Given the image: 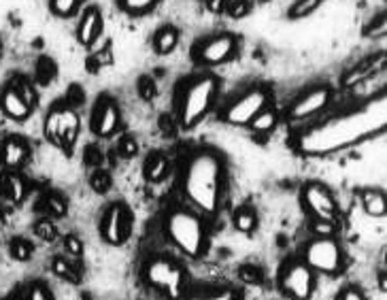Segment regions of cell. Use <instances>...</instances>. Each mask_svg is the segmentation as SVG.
Instances as JSON below:
<instances>
[{
  "instance_id": "obj_1",
  "label": "cell",
  "mask_w": 387,
  "mask_h": 300,
  "mask_svg": "<svg viewBox=\"0 0 387 300\" xmlns=\"http://www.w3.org/2000/svg\"><path fill=\"white\" fill-rule=\"evenodd\" d=\"M383 126H385V105L383 100H377L370 107L334 117L330 122L309 130L298 141V149L303 154H330L370 136L372 132L383 130Z\"/></svg>"
},
{
  "instance_id": "obj_2",
  "label": "cell",
  "mask_w": 387,
  "mask_h": 300,
  "mask_svg": "<svg viewBox=\"0 0 387 300\" xmlns=\"http://www.w3.org/2000/svg\"><path fill=\"white\" fill-rule=\"evenodd\" d=\"M224 188V164L213 149H196L183 170V194L204 215L219 209Z\"/></svg>"
},
{
  "instance_id": "obj_3",
  "label": "cell",
  "mask_w": 387,
  "mask_h": 300,
  "mask_svg": "<svg viewBox=\"0 0 387 300\" xmlns=\"http://www.w3.org/2000/svg\"><path fill=\"white\" fill-rule=\"evenodd\" d=\"M217 94V79L213 75H198L186 81L177 105V124L183 128L198 126L213 105Z\"/></svg>"
},
{
  "instance_id": "obj_4",
  "label": "cell",
  "mask_w": 387,
  "mask_h": 300,
  "mask_svg": "<svg viewBox=\"0 0 387 300\" xmlns=\"http://www.w3.org/2000/svg\"><path fill=\"white\" fill-rule=\"evenodd\" d=\"M166 234L172 245L190 258L202 256L206 247V232L200 218L186 209H177L166 218Z\"/></svg>"
},
{
  "instance_id": "obj_5",
  "label": "cell",
  "mask_w": 387,
  "mask_h": 300,
  "mask_svg": "<svg viewBox=\"0 0 387 300\" xmlns=\"http://www.w3.org/2000/svg\"><path fill=\"white\" fill-rule=\"evenodd\" d=\"M145 281L164 292L168 298L177 300L183 296V285H186V279H183V271L179 268L172 260L168 258H152L147 264H145Z\"/></svg>"
},
{
  "instance_id": "obj_6",
  "label": "cell",
  "mask_w": 387,
  "mask_h": 300,
  "mask_svg": "<svg viewBox=\"0 0 387 300\" xmlns=\"http://www.w3.org/2000/svg\"><path fill=\"white\" fill-rule=\"evenodd\" d=\"M79 134V117L69 105H55L45 117V136L62 147L64 152H71L77 143Z\"/></svg>"
},
{
  "instance_id": "obj_7",
  "label": "cell",
  "mask_w": 387,
  "mask_h": 300,
  "mask_svg": "<svg viewBox=\"0 0 387 300\" xmlns=\"http://www.w3.org/2000/svg\"><path fill=\"white\" fill-rule=\"evenodd\" d=\"M305 264L311 271L323 275H336L343 268V249L334 238H313L305 247Z\"/></svg>"
},
{
  "instance_id": "obj_8",
  "label": "cell",
  "mask_w": 387,
  "mask_h": 300,
  "mask_svg": "<svg viewBox=\"0 0 387 300\" xmlns=\"http://www.w3.org/2000/svg\"><path fill=\"white\" fill-rule=\"evenodd\" d=\"M268 107V92L262 87H253L243 96H238L224 113L226 122L236 126H249L251 119Z\"/></svg>"
},
{
  "instance_id": "obj_9",
  "label": "cell",
  "mask_w": 387,
  "mask_h": 300,
  "mask_svg": "<svg viewBox=\"0 0 387 300\" xmlns=\"http://www.w3.org/2000/svg\"><path fill=\"white\" fill-rule=\"evenodd\" d=\"M279 285L291 300H309L313 296L315 277L305 262H289L281 271Z\"/></svg>"
},
{
  "instance_id": "obj_10",
  "label": "cell",
  "mask_w": 387,
  "mask_h": 300,
  "mask_svg": "<svg viewBox=\"0 0 387 300\" xmlns=\"http://www.w3.org/2000/svg\"><path fill=\"white\" fill-rule=\"evenodd\" d=\"M236 51V39L232 35H217L194 47V60L204 67L224 64Z\"/></svg>"
},
{
  "instance_id": "obj_11",
  "label": "cell",
  "mask_w": 387,
  "mask_h": 300,
  "mask_svg": "<svg viewBox=\"0 0 387 300\" xmlns=\"http://www.w3.org/2000/svg\"><path fill=\"white\" fill-rule=\"evenodd\" d=\"M130 230H132V222H130L128 209L124 204H113L102 218V226H100L102 238L109 245L117 247L128 241Z\"/></svg>"
},
{
  "instance_id": "obj_12",
  "label": "cell",
  "mask_w": 387,
  "mask_h": 300,
  "mask_svg": "<svg viewBox=\"0 0 387 300\" xmlns=\"http://www.w3.org/2000/svg\"><path fill=\"white\" fill-rule=\"evenodd\" d=\"M303 202L315 220H336V202L321 184H309L303 190Z\"/></svg>"
},
{
  "instance_id": "obj_13",
  "label": "cell",
  "mask_w": 387,
  "mask_h": 300,
  "mask_svg": "<svg viewBox=\"0 0 387 300\" xmlns=\"http://www.w3.org/2000/svg\"><path fill=\"white\" fill-rule=\"evenodd\" d=\"M327 103H330V87L325 85H317L313 89H309L307 94L298 96L294 100V105L289 107V119H307L313 117L317 113H321Z\"/></svg>"
},
{
  "instance_id": "obj_14",
  "label": "cell",
  "mask_w": 387,
  "mask_h": 300,
  "mask_svg": "<svg viewBox=\"0 0 387 300\" xmlns=\"http://www.w3.org/2000/svg\"><path fill=\"white\" fill-rule=\"evenodd\" d=\"M119 128V109L115 100L102 98L92 113V130L98 136H111Z\"/></svg>"
},
{
  "instance_id": "obj_15",
  "label": "cell",
  "mask_w": 387,
  "mask_h": 300,
  "mask_svg": "<svg viewBox=\"0 0 387 300\" xmlns=\"http://www.w3.org/2000/svg\"><path fill=\"white\" fill-rule=\"evenodd\" d=\"M28 154H30V147L24 139L9 136L3 141V145H0V164L5 166V170L17 173L26 164Z\"/></svg>"
},
{
  "instance_id": "obj_16",
  "label": "cell",
  "mask_w": 387,
  "mask_h": 300,
  "mask_svg": "<svg viewBox=\"0 0 387 300\" xmlns=\"http://www.w3.org/2000/svg\"><path fill=\"white\" fill-rule=\"evenodd\" d=\"M0 105H3L5 115L15 119V122H24V119H28V115L33 113V105H28L24 100V96L17 92V87L13 83H9L3 96H0Z\"/></svg>"
},
{
  "instance_id": "obj_17",
  "label": "cell",
  "mask_w": 387,
  "mask_h": 300,
  "mask_svg": "<svg viewBox=\"0 0 387 300\" xmlns=\"http://www.w3.org/2000/svg\"><path fill=\"white\" fill-rule=\"evenodd\" d=\"M102 30V17H100V11L98 9H87L77 26V39L81 45L89 47L94 45V41L98 39Z\"/></svg>"
},
{
  "instance_id": "obj_18",
  "label": "cell",
  "mask_w": 387,
  "mask_h": 300,
  "mask_svg": "<svg viewBox=\"0 0 387 300\" xmlns=\"http://www.w3.org/2000/svg\"><path fill=\"white\" fill-rule=\"evenodd\" d=\"M0 190L3 194L13 202V204H19L24 202L26 194H28V186L24 182V177L19 173H11V170H5L3 179H0Z\"/></svg>"
},
{
  "instance_id": "obj_19",
  "label": "cell",
  "mask_w": 387,
  "mask_h": 300,
  "mask_svg": "<svg viewBox=\"0 0 387 300\" xmlns=\"http://www.w3.org/2000/svg\"><path fill=\"white\" fill-rule=\"evenodd\" d=\"M383 64H385V55H377V58H372V60H366V62L357 64L349 75H345L343 85H345V87H351V85H355V83L364 81V79L370 77L375 71H379Z\"/></svg>"
},
{
  "instance_id": "obj_20",
  "label": "cell",
  "mask_w": 387,
  "mask_h": 300,
  "mask_svg": "<svg viewBox=\"0 0 387 300\" xmlns=\"http://www.w3.org/2000/svg\"><path fill=\"white\" fill-rule=\"evenodd\" d=\"M168 173V160L164 154H152L147 160H145V177H147V182H152V184H158L162 182V179L166 177Z\"/></svg>"
},
{
  "instance_id": "obj_21",
  "label": "cell",
  "mask_w": 387,
  "mask_h": 300,
  "mask_svg": "<svg viewBox=\"0 0 387 300\" xmlns=\"http://www.w3.org/2000/svg\"><path fill=\"white\" fill-rule=\"evenodd\" d=\"M179 43V30L174 26H162L154 37V49L162 55L170 53Z\"/></svg>"
},
{
  "instance_id": "obj_22",
  "label": "cell",
  "mask_w": 387,
  "mask_h": 300,
  "mask_svg": "<svg viewBox=\"0 0 387 300\" xmlns=\"http://www.w3.org/2000/svg\"><path fill=\"white\" fill-rule=\"evenodd\" d=\"M362 206L364 211L372 218H383L387 211V202H385V194L379 190H366L362 194Z\"/></svg>"
},
{
  "instance_id": "obj_23",
  "label": "cell",
  "mask_w": 387,
  "mask_h": 300,
  "mask_svg": "<svg viewBox=\"0 0 387 300\" xmlns=\"http://www.w3.org/2000/svg\"><path fill=\"white\" fill-rule=\"evenodd\" d=\"M51 271L60 277V279H64V281H69V283H79L81 281V275H79V271L77 268L69 262V260H64V258H53V262H51Z\"/></svg>"
},
{
  "instance_id": "obj_24",
  "label": "cell",
  "mask_w": 387,
  "mask_h": 300,
  "mask_svg": "<svg viewBox=\"0 0 387 300\" xmlns=\"http://www.w3.org/2000/svg\"><path fill=\"white\" fill-rule=\"evenodd\" d=\"M258 226V215L253 213V209L249 206H243L238 209V211L234 213V228L238 232H245V234H251Z\"/></svg>"
},
{
  "instance_id": "obj_25",
  "label": "cell",
  "mask_w": 387,
  "mask_h": 300,
  "mask_svg": "<svg viewBox=\"0 0 387 300\" xmlns=\"http://www.w3.org/2000/svg\"><path fill=\"white\" fill-rule=\"evenodd\" d=\"M275 124H277V113L266 107L264 111H260V113L251 119L249 126H251L253 132L266 134V132H271V130L275 128Z\"/></svg>"
},
{
  "instance_id": "obj_26",
  "label": "cell",
  "mask_w": 387,
  "mask_h": 300,
  "mask_svg": "<svg viewBox=\"0 0 387 300\" xmlns=\"http://www.w3.org/2000/svg\"><path fill=\"white\" fill-rule=\"evenodd\" d=\"M323 0H296V3L289 7L287 11V17L289 19H300V17H307L311 15L313 11H317L321 7Z\"/></svg>"
},
{
  "instance_id": "obj_27",
  "label": "cell",
  "mask_w": 387,
  "mask_h": 300,
  "mask_svg": "<svg viewBox=\"0 0 387 300\" xmlns=\"http://www.w3.org/2000/svg\"><path fill=\"white\" fill-rule=\"evenodd\" d=\"M33 252H35L33 243L26 241V238H21V236L13 238V241L9 243V254H11V258H15L17 262H28L30 258H33Z\"/></svg>"
},
{
  "instance_id": "obj_28",
  "label": "cell",
  "mask_w": 387,
  "mask_h": 300,
  "mask_svg": "<svg viewBox=\"0 0 387 300\" xmlns=\"http://www.w3.org/2000/svg\"><path fill=\"white\" fill-rule=\"evenodd\" d=\"M160 0H119V7L130 15H143L147 11H152Z\"/></svg>"
},
{
  "instance_id": "obj_29",
  "label": "cell",
  "mask_w": 387,
  "mask_h": 300,
  "mask_svg": "<svg viewBox=\"0 0 387 300\" xmlns=\"http://www.w3.org/2000/svg\"><path fill=\"white\" fill-rule=\"evenodd\" d=\"M43 202H45V211L53 218H64L66 211H69L66 200L62 196H57V194H47L43 198Z\"/></svg>"
},
{
  "instance_id": "obj_30",
  "label": "cell",
  "mask_w": 387,
  "mask_h": 300,
  "mask_svg": "<svg viewBox=\"0 0 387 300\" xmlns=\"http://www.w3.org/2000/svg\"><path fill=\"white\" fill-rule=\"evenodd\" d=\"M35 234L41 238V241H45V243H53L55 238H57V228L53 226V222L51 220H39L37 224H35Z\"/></svg>"
},
{
  "instance_id": "obj_31",
  "label": "cell",
  "mask_w": 387,
  "mask_h": 300,
  "mask_svg": "<svg viewBox=\"0 0 387 300\" xmlns=\"http://www.w3.org/2000/svg\"><path fill=\"white\" fill-rule=\"evenodd\" d=\"M311 230L315 238H332L336 232V220H315Z\"/></svg>"
},
{
  "instance_id": "obj_32",
  "label": "cell",
  "mask_w": 387,
  "mask_h": 300,
  "mask_svg": "<svg viewBox=\"0 0 387 300\" xmlns=\"http://www.w3.org/2000/svg\"><path fill=\"white\" fill-rule=\"evenodd\" d=\"M81 0H51V11L57 17H71L77 7H79Z\"/></svg>"
},
{
  "instance_id": "obj_33",
  "label": "cell",
  "mask_w": 387,
  "mask_h": 300,
  "mask_svg": "<svg viewBox=\"0 0 387 300\" xmlns=\"http://www.w3.org/2000/svg\"><path fill=\"white\" fill-rule=\"evenodd\" d=\"M89 186H92V190H94L96 194H107L109 188H111V177H109V173H105V170H94L92 177H89Z\"/></svg>"
},
{
  "instance_id": "obj_34",
  "label": "cell",
  "mask_w": 387,
  "mask_h": 300,
  "mask_svg": "<svg viewBox=\"0 0 387 300\" xmlns=\"http://www.w3.org/2000/svg\"><path fill=\"white\" fill-rule=\"evenodd\" d=\"M238 277H241L243 283H249V285H258L262 281V271L253 264H245L241 266V271H238Z\"/></svg>"
},
{
  "instance_id": "obj_35",
  "label": "cell",
  "mask_w": 387,
  "mask_h": 300,
  "mask_svg": "<svg viewBox=\"0 0 387 300\" xmlns=\"http://www.w3.org/2000/svg\"><path fill=\"white\" fill-rule=\"evenodd\" d=\"M26 300H53L51 292L43 283H30L26 290Z\"/></svg>"
},
{
  "instance_id": "obj_36",
  "label": "cell",
  "mask_w": 387,
  "mask_h": 300,
  "mask_svg": "<svg viewBox=\"0 0 387 300\" xmlns=\"http://www.w3.org/2000/svg\"><path fill=\"white\" fill-rule=\"evenodd\" d=\"M251 5H249V0H232L230 5H226V11L230 17L238 19V17H245L249 13Z\"/></svg>"
},
{
  "instance_id": "obj_37",
  "label": "cell",
  "mask_w": 387,
  "mask_h": 300,
  "mask_svg": "<svg viewBox=\"0 0 387 300\" xmlns=\"http://www.w3.org/2000/svg\"><path fill=\"white\" fill-rule=\"evenodd\" d=\"M177 300H236L234 292L230 290H217L213 294H202V296H190V298H177Z\"/></svg>"
},
{
  "instance_id": "obj_38",
  "label": "cell",
  "mask_w": 387,
  "mask_h": 300,
  "mask_svg": "<svg viewBox=\"0 0 387 300\" xmlns=\"http://www.w3.org/2000/svg\"><path fill=\"white\" fill-rule=\"evenodd\" d=\"M385 30H387V19H385V15H379L372 24H368L366 26V37H370V39H379V37H383L385 35Z\"/></svg>"
},
{
  "instance_id": "obj_39",
  "label": "cell",
  "mask_w": 387,
  "mask_h": 300,
  "mask_svg": "<svg viewBox=\"0 0 387 300\" xmlns=\"http://www.w3.org/2000/svg\"><path fill=\"white\" fill-rule=\"evenodd\" d=\"M138 94L143 100H152L156 96V83L152 77H141L138 79Z\"/></svg>"
},
{
  "instance_id": "obj_40",
  "label": "cell",
  "mask_w": 387,
  "mask_h": 300,
  "mask_svg": "<svg viewBox=\"0 0 387 300\" xmlns=\"http://www.w3.org/2000/svg\"><path fill=\"white\" fill-rule=\"evenodd\" d=\"M15 87H17V92L24 96V100L28 103V105H35V100H37V96H35V89H33V85L30 83H26L24 79H13L11 81Z\"/></svg>"
},
{
  "instance_id": "obj_41",
  "label": "cell",
  "mask_w": 387,
  "mask_h": 300,
  "mask_svg": "<svg viewBox=\"0 0 387 300\" xmlns=\"http://www.w3.org/2000/svg\"><path fill=\"white\" fill-rule=\"evenodd\" d=\"M119 152H122L124 158H134L138 154V145L132 136H124L122 143H119Z\"/></svg>"
},
{
  "instance_id": "obj_42",
  "label": "cell",
  "mask_w": 387,
  "mask_h": 300,
  "mask_svg": "<svg viewBox=\"0 0 387 300\" xmlns=\"http://www.w3.org/2000/svg\"><path fill=\"white\" fill-rule=\"evenodd\" d=\"M64 247H66V252H69L71 256H75V258H81V254H83V245H81V241H79V236H75V234H66V236H64Z\"/></svg>"
},
{
  "instance_id": "obj_43",
  "label": "cell",
  "mask_w": 387,
  "mask_h": 300,
  "mask_svg": "<svg viewBox=\"0 0 387 300\" xmlns=\"http://www.w3.org/2000/svg\"><path fill=\"white\" fill-rule=\"evenodd\" d=\"M158 126H160V130H162V134H164V136H172V134H174V130H177V122H174V117H172V115H166V113H162V115H160V119H158Z\"/></svg>"
},
{
  "instance_id": "obj_44",
  "label": "cell",
  "mask_w": 387,
  "mask_h": 300,
  "mask_svg": "<svg viewBox=\"0 0 387 300\" xmlns=\"http://www.w3.org/2000/svg\"><path fill=\"white\" fill-rule=\"evenodd\" d=\"M100 162H102V154L98 152V149L96 147H87L85 149V164L92 166V168H98Z\"/></svg>"
},
{
  "instance_id": "obj_45",
  "label": "cell",
  "mask_w": 387,
  "mask_h": 300,
  "mask_svg": "<svg viewBox=\"0 0 387 300\" xmlns=\"http://www.w3.org/2000/svg\"><path fill=\"white\" fill-rule=\"evenodd\" d=\"M226 5H228V0H206V9L217 15L226 11Z\"/></svg>"
},
{
  "instance_id": "obj_46",
  "label": "cell",
  "mask_w": 387,
  "mask_h": 300,
  "mask_svg": "<svg viewBox=\"0 0 387 300\" xmlns=\"http://www.w3.org/2000/svg\"><path fill=\"white\" fill-rule=\"evenodd\" d=\"M341 300H364V294L357 290V288H347L341 294Z\"/></svg>"
},
{
  "instance_id": "obj_47",
  "label": "cell",
  "mask_w": 387,
  "mask_h": 300,
  "mask_svg": "<svg viewBox=\"0 0 387 300\" xmlns=\"http://www.w3.org/2000/svg\"><path fill=\"white\" fill-rule=\"evenodd\" d=\"M260 3H271V0H260Z\"/></svg>"
},
{
  "instance_id": "obj_48",
  "label": "cell",
  "mask_w": 387,
  "mask_h": 300,
  "mask_svg": "<svg viewBox=\"0 0 387 300\" xmlns=\"http://www.w3.org/2000/svg\"><path fill=\"white\" fill-rule=\"evenodd\" d=\"M0 222H3V211H0Z\"/></svg>"
}]
</instances>
